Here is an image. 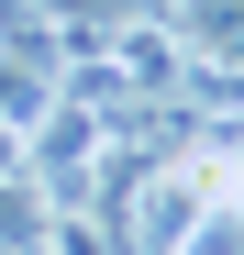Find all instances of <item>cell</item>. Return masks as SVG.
<instances>
[{
	"label": "cell",
	"mask_w": 244,
	"mask_h": 255,
	"mask_svg": "<svg viewBox=\"0 0 244 255\" xmlns=\"http://www.w3.org/2000/svg\"><path fill=\"white\" fill-rule=\"evenodd\" d=\"M45 111H56V78H33L0 56V133H45Z\"/></svg>",
	"instance_id": "1"
},
{
	"label": "cell",
	"mask_w": 244,
	"mask_h": 255,
	"mask_svg": "<svg viewBox=\"0 0 244 255\" xmlns=\"http://www.w3.org/2000/svg\"><path fill=\"white\" fill-rule=\"evenodd\" d=\"M11 22H33V0H0V33H11Z\"/></svg>",
	"instance_id": "2"
}]
</instances>
